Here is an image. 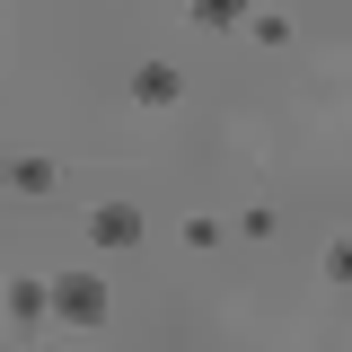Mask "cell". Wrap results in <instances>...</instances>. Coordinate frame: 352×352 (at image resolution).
I'll list each match as a JSON object with an SVG mask.
<instances>
[{
  "mask_svg": "<svg viewBox=\"0 0 352 352\" xmlns=\"http://www.w3.org/2000/svg\"><path fill=\"white\" fill-rule=\"evenodd\" d=\"M44 300L62 326H106V282L97 273H62V282H44Z\"/></svg>",
  "mask_w": 352,
  "mask_h": 352,
  "instance_id": "6da1fadb",
  "label": "cell"
},
{
  "mask_svg": "<svg viewBox=\"0 0 352 352\" xmlns=\"http://www.w3.org/2000/svg\"><path fill=\"white\" fill-rule=\"evenodd\" d=\"M88 238H97V247H132V238H141V212H132V203H97V212H88Z\"/></svg>",
  "mask_w": 352,
  "mask_h": 352,
  "instance_id": "7a4b0ae2",
  "label": "cell"
},
{
  "mask_svg": "<svg viewBox=\"0 0 352 352\" xmlns=\"http://www.w3.org/2000/svg\"><path fill=\"white\" fill-rule=\"evenodd\" d=\"M132 97H141V106H176V97H185L176 62H141V71H132Z\"/></svg>",
  "mask_w": 352,
  "mask_h": 352,
  "instance_id": "3957f363",
  "label": "cell"
},
{
  "mask_svg": "<svg viewBox=\"0 0 352 352\" xmlns=\"http://www.w3.org/2000/svg\"><path fill=\"white\" fill-rule=\"evenodd\" d=\"M9 317H18V326L53 317V300H44V282H36V273H18V282H9Z\"/></svg>",
  "mask_w": 352,
  "mask_h": 352,
  "instance_id": "277c9868",
  "label": "cell"
},
{
  "mask_svg": "<svg viewBox=\"0 0 352 352\" xmlns=\"http://www.w3.org/2000/svg\"><path fill=\"white\" fill-rule=\"evenodd\" d=\"M9 185L18 194H53V159H9Z\"/></svg>",
  "mask_w": 352,
  "mask_h": 352,
  "instance_id": "5b68a950",
  "label": "cell"
},
{
  "mask_svg": "<svg viewBox=\"0 0 352 352\" xmlns=\"http://www.w3.org/2000/svg\"><path fill=\"white\" fill-rule=\"evenodd\" d=\"M194 18H203V27H238V18H247V0H194Z\"/></svg>",
  "mask_w": 352,
  "mask_h": 352,
  "instance_id": "8992f818",
  "label": "cell"
}]
</instances>
